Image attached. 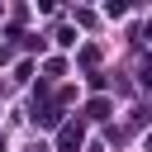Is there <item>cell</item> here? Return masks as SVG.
Wrapping results in <instances>:
<instances>
[{
  "label": "cell",
  "instance_id": "1",
  "mask_svg": "<svg viewBox=\"0 0 152 152\" xmlns=\"http://www.w3.org/2000/svg\"><path fill=\"white\" fill-rule=\"evenodd\" d=\"M57 147H62V152H76V147H81V124H66L62 138H57Z\"/></svg>",
  "mask_w": 152,
  "mask_h": 152
},
{
  "label": "cell",
  "instance_id": "2",
  "mask_svg": "<svg viewBox=\"0 0 152 152\" xmlns=\"http://www.w3.org/2000/svg\"><path fill=\"white\" fill-rule=\"evenodd\" d=\"M109 114V100H90V119H104Z\"/></svg>",
  "mask_w": 152,
  "mask_h": 152
},
{
  "label": "cell",
  "instance_id": "3",
  "mask_svg": "<svg viewBox=\"0 0 152 152\" xmlns=\"http://www.w3.org/2000/svg\"><path fill=\"white\" fill-rule=\"evenodd\" d=\"M147 33H152V28H147Z\"/></svg>",
  "mask_w": 152,
  "mask_h": 152
}]
</instances>
